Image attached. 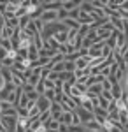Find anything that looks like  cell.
<instances>
[{
    "instance_id": "cell-1",
    "label": "cell",
    "mask_w": 128,
    "mask_h": 132,
    "mask_svg": "<svg viewBox=\"0 0 128 132\" xmlns=\"http://www.w3.org/2000/svg\"><path fill=\"white\" fill-rule=\"evenodd\" d=\"M74 113L77 114V118L81 120V125H84L86 122H89V120L95 118V116H93V111H88V109H84V108H81V106H76Z\"/></svg>"
},
{
    "instance_id": "cell-2",
    "label": "cell",
    "mask_w": 128,
    "mask_h": 132,
    "mask_svg": "<svg viewBox=\"0 0 128 132\" xmlns=\"http://www.w3.org/2000/svg\"><path fill=\"white\" fill-rule=\"evenodd\" d=\"M0 123L5 127L7 132H14L16 125H18V116H0Z\"/></svg>"
},
{
    "instance_id": "cell-3",
    "label": "cell",
    "mask_w": 128,
    "mask_h": 132,
    "mask_svg": "<svg viewBox=\"0 0 128 132\" xmlns=\"http://www.w3.org/2000/svg\"><path fill=\"white\" fill-rule=\"evenodd\" d=\"M61 2H63V0H54V2H51V0H42L40 5H42V11H54V12H58V11L61 9Z\"/></svg>"
},
{
    "instance_id": "cell-4",
    "label": "cell",
    "mask_w": 128,
    "mask_h": 132,
    "mask_svg": "<svg viewBox=\"0 0 128 132\" xmlns=\"http://www.w3.org/2000/svg\"><path fill=\"white\" fill-rule=\"evenodd\" d=\"M104 42H95V44H91L88 48V56L89 58H97V56H102V50H104Z\"/></svg>"
},
{
    "instance_id": "cell-5",
    "label": "cell",
    "mask_w": 128,
    "mask_h": 132,
    "mask_svg": "<svg viewBox=\"0 0 128 132\" xmlns=\"http://www.w3.org/2000/svg\"><path fill=\"white\" fill-rule=\"evenodd\" d=\"M39 20L42 21L44 25H46V23H53V21H58V12H54V11H42Z\"/></svg>"
},
{
    "instance_id": "cell-6",
    "label": "cell",
    "mask_w": 128,
    "mask_h": 132,
    "mask_svg": "<svg viewBox=\"0 0 128 132\" xmlns=\"http://www.w3.org/2000/svg\"><path fill=\"white\" fill-rule=\"evenodd\" d=\"M35 106H37V109H39V111L42 113V111H48V109H49L51 102L48 101V99H46V97H44V95H40L39 99H37V101H35Z\"/></svg>"
},
{
    "instance_id": "cell-7",
    "label": "cell",
    "mask_w": 128,
    "mask_h": 132,
    "mask_svg": "<svg viewBox=\"0 0 128 132\" xmlns=\"http://www.w3.org/2000/svg\"><path fill=\"white\" fill-rule=\"evenodd\" d=\"M74 122V111H61L60 116V123H65V125H72Z\"/></svg>"
},
{
    "instance_id": "cell-8",
    "label": "cell",
    "mask_w": 128,
    "mask_h": 132,
    "mask_svg": "<svg viewBox=\"0 0 128 132\" xmlns=\"http://www.w3.org/2000/svg\"><path fill=\"white\" fill-rule=\"evenodd\" d=\"M89 60H91V58H89L88 55H86V56H81V58H77V60L74 62V63H76V69H77V71H84V69L88 67Z\"/></svg>"
},
{
    "instance_id": "cell-9",
    "label": "cell",
    "mask_w": 128,
    "mask_h": 132,
    "mask_svg": "<svg viewBox=\"0 0 128 132\" xmlns=\"http://www.w3.org/2000/svg\"><path fill=\"white\" fill-rule=\"evenodd\" d=\"M77 7H79V2H76V0H63V2H61V9L67 11V12L77 9Z\"/></svg>"
},
{
    "instance_id": "cell-10",
    "label": "cell",
    "mask_w": 128,
    "mask_h": 132,
    "mask_svg": "<svg viewBox=\"0 0 128 132\" xmlns=\"http://www.w3.org/2000/svg\"><path fill=\"white\" fill-rule=\"evenodd\" d=\"M84 129L89 130V132H100V130H102V125L97 123V122H95V118H93V120H89V122L84 123Z\"/></svg>"
},
{
    "instance_id": "cell-11",
    "label": "cell",
    "mask_w": 128,
    "mask_h": 132,
    "mask_svg": "<svg viewBox=\"0 0 128 132\" xmlns=\"http://www.w3.org/2000/svg\"><path fill=\"white\" fill-rule=\"evenodd\" d=\"M111 95H112V99L114 101H118V99H121V95H123V90H121V86H119V83H114L112 86H111Z\"/></svg>"
},
{
    "instance_id": "cell-12",
    "label": "cell",
    "mask_w": 128,
    "mask_h": 132,
    "mask_svg": "<svg viewBox=\"0 0 128 132\" xmlns=\"http://www.w3.org/2000/svg\"><path fill=\"white\" fill-rule=\"evenodd\" d=\"M26 55H28V62H35L37 58H39V50L32 44L28 50H26Z\"/></svg>"
},
{
    "instance_id": "cell-13",
    "label": "cell",
    "mask_w": 128,
    "mask_h": 132,
    "mask_svg": "<svg viewBox=\"0 0 128 132\" xmlns=\"http://www.w3.org/2000/svg\"><path fill=\"white\" fill-rule=\"evenodd\" d=\"M61 23L65 25V28H67V30H79V27H81V25H79L77 21L70 20V18H67V20H63Z\"/></svg>"
},
{
    "instance_id": "cell-14",
    "label": "cell",
    "mask_w": 128,
    "mask_h": 132,
    "mask_svg": "<svg viewBox=\"0 0 128 132\" xmlns=\"http://www.w3.org/2000/svg\"><path fill=\"white\" fill-rule=\"evenodd\" d=\"M12 32H14V28H11V27H7V25H4V28H2V32H0V39H7V41H11Z\"/></svg>"
},
{
    "instance_id": "cell-15",
    "label": "cell",
    "mask_w": 128,
    "mask_h": 132,
    "mask_svg": "<svg viewBox=\"0 0 128 132\" xmlns=\"http://www.w3.org/2000/svg\"><path fill=\"white\" fill-rule=\"evenodd\" d=\"M53 39L58 42L60 46L67 44V32H58V34H54V35H53Z\"/></svg>"
},
{
    "instance_id": "cell-16",
    "label": "cell",
    "mask_w": 128,
    "mask_h": 132,
    "mask_svg": "<svg viewBox=\"0 0 128 132\" xmlns=\"http://www.w3.org/2000/svg\"><path fill=\"white\" fill-rule=\"evenodd\" d=\"M126 44V34H119L116 35V50H119V48H123Z\"/></svg>"
},
{
    "instance_id": "cell-17",
    "label": "cell",
    "mask_w": 128,
    "mask_h": 132,
    "mask_svg": "<svg viewBox=\"0 0 128 132\" xmlns=\"http://www.w3.org/2000/svg\"><path fill=\"white\" fill-rule=\"evenodd\" d=\"M88 93L95 95V97H98L100 93H102V85H100V83H97V85H91V86H88Z\"/></svg>"
},
{
    "instance_id": "cell-18",
    "label": "cell",
    "mask_w": 128,
    "mask_h": 132,
    "mask_svg": "<svg viewBox=\"0 0 128 132\" xmlns=\"http://www.w3.org/2000/svg\"><path fill=\"white\" fill-rule=\"evenodd\" d=\"M37 120H39L40 123L49 122V120H51V111H49V109H48V111H42V113L39 114V118H37Z\"/></svg>"
},
{
    "instance_id": "cell-19",
    "label": "cell",
    "mask_w": 128,
    "mask_h": 132,
    "mask_svg": "<svg viewBox=\"0 0 128 132\" xmlns=\"http://www.w3.org/2000/svg\"><path fill=\"white\" fill-rule=\"evenodd\" d=\"M30 21H32V18H30L28 14L21 16V18H20V28H21V30H25V28H26V25H28Z\"/></svg>"
},
{
    "instance_id": "cell-20",
    "label": "cell",
    "mask_w": 128,
    "mask_h": 132,
    "mask_svg": "<svg viewBox=\"0 0 128 132\" xmlns=\"http://www.w3.org/2000/svg\"><path fill=\"white\" fill-rule=\"evenodd\" d=\"M67 130L69 132H88L84 129V125H67Z\"/></svg>"
},
{
    "instance_id": "cell-21",
    "label": "cell",
    "mask_w": 128,
    "mask_h": 132,
    "mask_svg": "<svg viewBox=\"0 0 128 132\" xmlns=\"http://www.w3.org/2000/svg\"><path fill=\"white\" fill-rule=\"evenodd\" d=\"M23 93H25V92H23ZM25 95L28 97V101H30V102H35V101H37V99H39V97H40L39 93L35 92V88H33V90H30V92H26Z\"/></svg>"
},
{
    "instance_id": "cell-22",
    "label": "cell",
    "mask_w": 128,
    "mask_h": 132,
    "mask_svg": "<svg viewBox=\"0 0 128 132\" xmlns=\"http://www.w3.org/2000/svg\"><path fill=\"white\" fill-rule=\"evenodd\" d=\"M32 44L37 48V50H42V46H44V42H42V37H40V34H37L35 37H33V41H32Z\"/></svg>"
},
{
    "instance_id": "cell-23",
    "label": "cell",
    "mask_w": 128,
    "mask_h": 132,
    "mask_svg": "<svg viewBox=\"0 0 128 132\" xmlns=\"http://www.w3.org/2000/svg\"><path fill=\"white\" fill-rule=\"evenodd\" d=\"M0 116H18V111H16V108H9L0 113Z\"/></svg>"
},
{
    "instance_id": "cell-24",
    "label": "cell",
    "mask_w": 128,
    "mask_h": 132,
    "mask_svg": "<svg viewBox=\"0 0 128 132\" xmlns=\"http://www.w3.org/2000/svg\"><path fill=\"white\" fill-rule=\"evenodd\" d=\"M63 71L74 72V71H76V63H74V62H65V60H63Z\"/></svg>"
},
{
    "instance_id": "cell-25",
    "label": "cell",
    "mask_w": 128,
    "mask_h": 132,
    "mask_svg": "<svg viewBox=\"0 0 128 132\" xmlns=\"http://www.w3.org/2000/svg\"><path fill=\"white\" fill-rule=\"evenodd\" d=\"M42 83H44V88L46 90H54V81H51L48 78H42Z\"/></svg>"
},
{
    "instance_id": "cell-26",
    "label": "cell",
    "mask_w": 128,
    "mask_h": 132,
    "mask_svg": "<svg viewBox=\"0 0 128 132\" xmlns=\"http://www.w3.org/2000/svg\"><path fill=\"white\" fill-rule=\"evenodd\" d=\"M18 111V118H28V109L26 108H16Z\"/></svg>"
},
{
    "instance_id": "cell-27",
    "label": "cell",
    "mask_w": 128,
    "mask_h": 132,
    "mask_svg": "<svg viewBox=\"0 0 128 132\" xmlns=\"http://www.w3.org/2000/svg\"><path fill=\"white\" fill-rule=\"evenodd\" d=\"M44 97L49 102H54V97H56V95H54V90H46L44 92Z\"/></svg>"
},
{
    "instance_id": "cell-28",
    "label": "cell",
    "mask_w": 128,
    "mask_h": 132,
    "mask_svg": "<svg viewBox=\"0 0 128 132\" xmlns=\"http://www.w3.org/2000/svg\"><path fill=\"white\" fill-rule=\"evenodd\" d=\"M40 125H42V123H40L39 120H32V122H30V125H28V129H30V130H33V132H35V130H37V129L40 127Z\"/></svg>"
},
{
    "instance_id": "cell-29",
    "label": "cell",
    "mask_w": 128,
    "mask_h": 132,
    "mask_svg": "<svg viewBox=\"0 0 128 132\" xmlns=\"http://www.w3.org/2000/svg\"><path fill=\"white\" fill-rule=\"evenodd\" d=\"M100 97H102V99H105L107 102L114 101V99H112V95H111V92H109V90H102V93H100Z\"/></svg>"
},
{
    "instance_id": "cell-30",
    "label": "cell",
    "mask_w": 128,
    "mask_h": 132,
    "mask_svg": "<svg viewBox=\"0 0 128 132\" xmlns=\"http://www.w3.org/2000/svg\"><path fill=\"white\" fill-rule=\"evenodd\" d=\"M18 125H20V127H23V129H28L30 120H28V118H18Z\"/></svg>"
},
{
    "instance_id": "cell-31",
    "label": "cell",
    "mask_w": 128,
    "mask_h": 132,
    "mask_svg": "<svg viewBox=\"0 0 128 132\" xmlns=\"http://www.w3.org/2000/svg\"><path fill=\"white\" fill-rule=\"evenodd\" d=\"M67 18H69V12L63 11V9H60L58 11V21H63V20H67Z\"/></svg>"
},
{
    "instance_id": "cell-32",
    "label": "cell",
    "mask_w": 128,
    "mask_h": 132,
    "mask_svg": "<svg viewBox=\"0 0 128 132\" xmlns=\"http://www.w3.org/2000/svg\"><path fill=\"white\" fill-rule=\"evenodd\" d=\"M12 63H14V60H11V58H4V60H2V67L11 69V67H12Z\"/></svg>"
},
{
    "instance_id": "cell-33",
    "label": "cell",
    "mask_w": 128,
    "mask_h": 132,
    "mask_svg": "<svg viewBox=\"0 0 128 132\" xmlns=\"http://www.w3.org/2000/svg\"><path fill=\"white\" fill-rule=\"evenodd\" d=\"M5 58L16 60V58H18V51H16V50H9V51H7V56H5Z\"/></svg>"
},
{
    "instance_id": "cell-34",
    "label": "cell",
    "mask_w": 128,
    "mask_h": 132,
    "mask_svg": "<svg viewBox=\"0 0 128 132\" xmlns=\"http://www.w3.org/2000/svg\"><path fill=\"white\" fill-rule=\"evenodd\" d=\"M100 85H102V90H111V86H112V85L109 83V79H107V78H105L104 81L100 83Z\"/></svg>"
},
{
    "instance_id": "cell-35",
    "label": "cell",
    "mask_w": 128,
    "mask_h": 132,
    "mask_svg": "<svg viewBox=\"0 0 128 132\" xmlns=\"http://www.w3.org/2000/svg\"><path fill=\"white\" fill-rule=\"evenodd\" d=\"M58 132H69L67 130V125H65V123H60L58 125Z\"/></svg>"
},
{
    "instance_id": "cell-36",
    "label": "cell",
    "mask_w": 128,
    "mask_h": 132,
    "mask_svg": "<svg viewBox=\"0 0 128 132\" xmlns=\"http://www.w3.org/2000/svg\"><path fill=\"white\" fill-rule=\"evenodd\" d=\"M14 132H25V129H23V127H20V125H16V129H14Z\"/></svg>"
},
{
    "instance_id": "cell-37",
    "label": "cell",
    "mask_w": 128,
    "mask_h": 132,
    "mask_svg": "<svg viewBox=\"0 0 128 132\" xmlns=\"http://www.w3.org/2000/svg\"><path fill=\"white\" fill-rule=\"evenodd\" d=\"M4 85H5V81H4V79H2V78H0V90H2V88H4Z\"/></svg>"
},
{
    "instance_id": "cell-38",
    "label": "cell",
    "mask_w": 128,
    "mask_h": 132,
    "mask_svg": "<svg viewBox=\"0 0 128 132\" xmlns=\"http://www.w3.org/2000/svg\"><path fill=\"white\" fill-rule=\"evenodd\" d=\"M0 132H7V130H5V127H4L2 123H0Z\"/></svg>"
},
{
    "instance_id": "cell-39",
    "label": "cell",
    "mask_w": 128,
    "mask_h": 132,
    "mask_svg": "<svg viewBox=\"0 0 128 132\" xmlns=\"http://www.w3.org/2000/svg\"><path fill=\"white\" fill-rule=\"evenodd\" d=\"M2 69H4V67H2V62H0V71H2Z\"/></svg>"
},
{
    "instance_id": "cell-40",
    "label": "cell",
    "mask_w": 128,
    "mask_h": 132,
    "mask_svg": "<svg viewBox=\"0 0 128 132\" xmlns=\"http://www.w3.org/2000/svg\"><path fill=\"white\" fill-rule=\"evenodd\" d=\"M0 113H2V106H0Z\"/></svg>"
}]
</instances>
